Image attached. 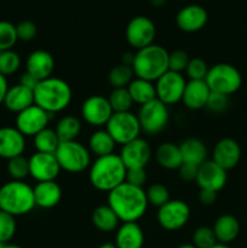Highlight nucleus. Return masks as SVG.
Returning <instances> with one entry per match:
<instances>
[{
  "label": "nucleus",
  "instance_id": "58",
  "mask_svg": "<svg viewBox=\"0 0 247 248\" xmlns=\"http://www.w3.org/2000/svg\"><path fill=\"white\" fill-rule=\"evenodd\" d=\"M0 55H1V51H0Z\"/></svg>",
  "mask_w": 247,
  "mask_h": 248
},
{
  "label": "nucleus",
  "instance_id": "42",
  "mask_svg": "<svg viewBox=\"0 0 247 248\" xmlns=\"http://www.w3.org/2000/svg\"><path fill=\"white\" fill-rule=\"evenodd\" d=\"M208 69H210V67L202 58L194 57L189 61L185 74L189 78V80H205Z\"/></svg>",
  "mask_w": 247,
  "mask_h": 248
},
{
  "label": "nucleus",
  "instance_id": "24",
  "mask_svg": "<svg viewBox=\"0 0 247 248\" xmlns=\"http://www.w3.org/2000/svg\"><path fill=\"white\" fill-rule=\"evenodd\" d=\"M34 104V91L18 84L10 86L4 99V106L12 113H21Z\"/></svg>",
  "mask_w": 247,
  "mask_h": 248
},
{
  "label": "nucleus",
  "instance_id": "15",
  "mask_svg": "<svg viewBox=\"0 0 247 248\" xmlns=\"http://www.w3.org/2000/svg\"><path fill=\"white\" fill-rule=\"evenodd\" d=\"M28 160L29 176L36 182L56 181L62 171L55 154L35 152Z\"/></svg>",
  "mask_w": 247,
  "mask_h": 248
},
{
  "label": "nucleus",
  "instance_id": "47",
  "mask_svg": "<svg viewBox=\"0 0 247 248\" xmlns=\"http://www.w3.org/2000/svg\"><path fill=\"white\" fill-rule=\"evenodd\" d=\"M177 171H178V177L183 182H195L196 176H198L199 166L183 162Z\"/></svg>",
  "mask_w": 247,
  "mask_h": 248
},
{
  "label": "nucleus",
  "instance_id": "49",
  "mask_svg": "<svg viewBox=\"0 0 247 248\" xmlns=\"http://www.w3.org/2000/svg\"><path fill=\"white\" fill-rule=\"evenodd\" d=\"M19 84L23 85V86L28 87V89L33 90L36 87V85L39 84V80L36 79V78H34L33 75L29 74L28 72H24L23 74L21 75V78H19Z\"/></svg>",
  "mask_w": 247,
  "mask_h": 248
},
{
  "label": "nucleus",
  "instance_id": "48",
  "mask_svg": "<svg viewBox=\"0 0 247 248\" xmlns=\"http://www.w3.org/2000/svg\"><path fill=\"white\" fill-rule=\"evenodd\" d=\"M218 193L208 189H200L198 194V199L203 206H212L217 201Z\"/></svg>",
  "mask_w": 247,
  "mask_h": 248
},
{
  "label": "nucleus",
  "instance_id": "40",
  "mask_svg": "<svg viewBox=\"0 0 247 248\" xmlns=\"http://www.w3.org/2000/svg\"><path fill=\"white\" fill-rule=\"evenodd\" d=\"M17 230L16 217L9 213L0 211V242L9 244L15 236Z\"/></svg>",
  "mask_w": 247,
  "mask_h": 248
},
{
  "label": "nucleus",
  "instance_id": "11",
  "mask_svg": "<svg viewBox=\"0 0 247 248\" xmlns=\"http://www.w3.org/2000/svg\"><path fill=\"white\" fill-rule=\"evenodd\" d=\"M155 84L156 98L166 104L167 107L182 102L186 80L181 73L167 70L162 77H160Z\"/></svg>",
  "mask_w": 247,
  "mask_h": 248
},
{
  "label": "nucleus",
  "instance_id": "9",
  "mask_svg": "<svg viewBox=\"0 0 247 248\" xmlns=\"http://www.w3.org/2000/svg\"><path fill=\"white\" fill-rule=\"evenodd\" d=\"M106 130L114 140L116 144L125 145L131 140L140 137L139 121L136 114L131 111L114 113L106 125Z\"/></svg>",
  "mask_w": 247,
  "mask_h": 248
},
{
  "label": "nucleus",
  "instance_id": "19",
  "mask_svg": "<svg viewBox=\"0 0 247 248\" xmlns=\"http://www.w3.org/2000/svg\"><path fill=\"white\" fill-rule=\"evenodd\" d=\"M208 21V14L200 5H186L182 7L176 16L177 27L184 33L201 31Z\"/></svg>",
  "mask_w": 247,
  "mask_h": 248
},
{
  "label": "nucleus",
  "instance_id": "16",
  "mask_svg": "<svg viewBox=\"0 0 247 248\" xmlns=\"http://www.w3.org/2000/svg\"><path fill=\"white\" fill-rule=\"evenodd\" d=\"M120 157L126 169H145L153 156L152 147L144 138H136L123 145Z\"/></svg>",
  "mask_w": 247,
  "mask_h": 248
},
{
  "label": "nucleus",
  "instance_id": "57",
  "mask_svg": "<svg viewBox=\"0 0 247 248\" xmlns=\"http://www.w3.org/2000/svg\"><path fill=\"white\" fill-rule=\"evenodd\" d=\"M5 244H1V242H0V248H2V246H4Z\"/></svg>",
  "mask_w": 247,
  "mask_h": 248
},
{
  "label": "nucleus",
  "instance_id": "31",
  "mask_svg": "<svg viewBox=\"0 0 247 248\" xmlns=\"http://www.w3.org/2000/svg\"><path fill=\"white\" fill-rule=\"evenodd\" d=\"M127 90L133 103L139 104V106H144L156 98L155 84L148 80L135 78L127 86Z\"/></svg>",
  "mask_w": 247,
  "mask_h": 248
},
{
  "label": "nucleus",
  "instance_id": "23",
  "mask_svg": "<svg viewBox=\"0 0 247 248\" xmlns=\"http://www.w3.org/2000/svg\"><path fill=\"white\" fill-rule=\"evenodd\" d=\"M33 190L35 206L44 210L56 207L62 200V188L56 181L38 182Z\"/></svg>",
  "mask_w": 247,
  "mask_h": 248
},
{
  "label": "nucleus",
  "instance_id": "1",
  "mask_svg": "<svg viewBox=\"0 0 247 248\" xmlns=\"http://www.w3.org/2000/svg\"><path fill=\"white\" fill-rule=\"evenodd\" d=\"M107 205L116 213L120 222H138L148 210L147 194L143 188L124 182L108 193Z\"/></svg>",
  "mask_w": 247,
  "mask_h": 248
},
{
  "label": "nucleus",
  "instance_id": "38",
  "mask_svg": "<svg viewBox=\"0 0 247 248\" xmlns=\"http://www.w3.org/2000/svg\"><path fill=\"white\" fill-rule=\"evenodd\" d=\"M145 194H147L148 203L157 208L161 207L167 201L171 200L169 189L164 184L160 183H154L148 186V189L145 190Z\"/></svg>",
  "mask_w": 247,
  "mask_h": 248
},
{
  "label": "nucleus",
  "instance_id": "10",
  "mask_svg": "<svg viewBox=\"0 0 247 248\" xmlns=\"http://www.w3.org/2000/svg\"><path fill=\"white\" fill-rule=\"evenodd\" d=\"M191 211L188 203L179 199H171L157 208L156 220L162 229L177 232L188 224Z\"/></svg>",
  "mask_w": 247,
  "mask_h": 248
},
{
  "label": "nucleus",
  "instance_id": "36",
  "mask_svg": "<svg viewBox=\"0 0 247 248\" xmlns=\"http://www.w3.org/2000/svg\"><path fill=\"white\" fill-rule=\"evenodd\" d=\"M6 170L12 181H24L29 176V160L23 155L7 160Z\"/></svg>",
  "mask_w": 247,
  "mask_h": 248
},
{
  "label": "nucleus",
  "instance_id": "28",
  "mask_svg": "<svg viewBox=\"0 0 247 248\" xmlns=\"http://www.w3.org/2000/svg\"><path fill=\"white\" fill-rule=\"evenodd\" d=\"M154 157L157 165L165 170H178L183 164L179 145L172 142H164L155 149Z\"/></svg>",
  "mask_w": 247,
  "mask_h": 248
},
{
  "label": "nucleus",
  "instance_id": "54",
  "mask_svg": "<svg viewBox=\"0 0 247 248\" xmlns=\"http://www.w3.org/2000/svg\"><path fill=\"white\" fill-rule=\"evenodd\" d=\"M2 248H23L21 246H18V245H12V244H5Z\"/></svg>",
  "mask_w": 247,
  "mask_h": 248
},
{
  "label": "nucleus",
  "instance_id": "46",
  "mask_svg": "<svg viewBox=\"0 0 247 248\" xmlns=\"http://www.w3.org/2000/svg\"><path fill=\"white\" fill-rule=\"evenodd\" d=\"M125 182L131 184V186L143 188V186L147 183V172H145V169H127Z\"/></svg>",
  "mask_w": 247,
  "mask_h": 248
},
{
  "label": "nucleus",
  "instance_id": "53",
  "mask_svg": "<svg viewBox=\"0 0 247 248\" xmlns=\"http://www.w3.org/2000/svg\"><path fill=\"white\" fill-rule=\"evenodd\" d=\"M97 248H118L114 244H110V242H106V244H102L101 246H98Z\"/></svg>",
  "mask_w": 247,
  "mask_h": 248
},
{
  "label": "nucleus",
  "instance_id": "13",
  "mask_svg": "<svg viewBox=\"0 0 247 248\" xmlns=\"http://www.w3.org/2000/svg\"><path fill=\"white\" fill-rule=\"evenodd\" d=\"M80 113H81V118L85 123L93 127L101 128L103 126L106 127L107 123L114 114V111L107 97L101 96V94H93V96L87 97L82 102Z\"/></svg>",
  "mask_w": 247,
  "mask_h": 248
},
{
  "label": "nucleus",
  "instance_id": "39",
  "mask_svg": "<svg viewBox=\"0 0 247 248\" xmlns=\"http://www.w3.org/2000/svg\"><path fill=\"white\" fill-rule=\"evenodd\" d=\"M17 40L16 26L9 21H0V51L12 50Z\"/></svg>",
  "mask_w": 247,
  "mask_h": 248
},
{
  "label": "nucleus",
  "instance_id": "34",
  "mask_svg": "<svg viewBox=\"0 0 247 248\" xmlns=\"http://www.w3.org/2000/svg\"><path fill=\"white\" fill-rule=\"evenodd\" d=\"M133 79H135V74H133L132 67L123 64V63L111 68L108 74V82L113 89L127 87Z\"/></svg>",
  "mask_w": 247,
  "mask_h": 248
},
{
  "label": "nucleus",
  "instance_id": "45",
  "mask_svg": "<svg viewBox=\"0 0 247 248\" xmlns=\"http://www.w3.org/2000/svg\"><path fill=\"white\" fill-rule=\"evenodd\" d=\"M16 33L18 40L31 41L38 34V27L34 22L29 21V19H24V21H21L16 26Z\"/></svg>",
  "mask_w": 247,
  "mask_h": 248
},
{
  "label": "nucleus",
  "instance_id": "7",
  "mask_svg": "<svg viewBox=\"0 0 247 248\" xmlns=\"http://www.w3.org/2000/svg\"><path fill=\"white\" fill-rule=\"evenodd\" d=\"M55 155L61 170L68 173H81L92 164L89 148L77 140L61 142Z\"/></svg>",
  "mask_w": 247,
  "mask_h": 248
},
{
  "label": "nucleus",
  "instance_id": "6",
  "mask_svg": "<svg viewBox=\"0 0 247 248\" xmlns=\"http://www.w3.org/2000/svg\"><path fill=\"white\" fill-rule=\"evenodd\" d=\"M205 81L211 92L230 97L241 87L242 77L239 69L232 64L217 63L210 67Z\"/></svg>",
  "mask_w": 247,
  "mask_h": 248
},
{
  "label": "nucleus",
  "instance_id": "14",
  "mask_svg": "<svg viewBox=\"0 0 247 248\" xmlns=\"http://www.w3.org/2000/svg\"><path fill=\"white\" fill-rule=\"evenodd\" d=\"M51 114L41 109L36 104L24 109L17 114L15 127L24 136V137H34L40 131L48 127L51 120Z\"/></svg>",
  "mask_w": 247,
  "mask_h": 248
},
{
  "label": "nucleus",
  "instance_id": "29",
  "mask_svg": "<svg viewBox=\"0 0 247 248\" xmlns=\"http://www.w3.org/2000/svg\"><path fill=\"white\" fill-rule=\"evenodd\" d=\"M91 220L94 228L102 232H116L120 227V219L108 205H101L94 208L92 211Z\"/></svg>",
  "mask_w": 247,
  "mask_h": 248
},
{
  "label": "nucleus",
  "instance_id": "8",
  "mask_svg": "<svg viewBox=\"0 0 247 248\" xmlns=\"http://www.w3.org/2000/svg\"><path fill=\"white\" fill-rule=\"evenodd\" d=\"M140 130L147 136H157L165 131L170 123L169 107L157 98L140 106L137 114Z\"/></svg>",
  "mask_w": 247,
  "mask_h": 248
},
{
  "label": "nucleus",
  "instance_id": "20",
  "mask_svg": "<svg viewBox=\"0 0 247 248\" xmlns=\"http://www.w3.org/2000/svg\"><path fill=\"white\" fill-rule=\"evenodd\" d=\"M26 137L16 127H0V157L5 160L23 155Z\"/></svg>",
  "mask_w": 247,
  "mask_h": 248
},
{
  "label": "nucleus",
  "instance_id": "30",
  "mask_svg": "<svg viewBox=\"0 0 247 248\" xmlns=\"http://www.w3.org/2000/svg\"><path fill=\"white\" fill-rule=\"evenodd\" d=\"M116 143L109 135L106 128H98L93 131L89 138V150L97 157L114 154Z\"/></svg>",
  "mask_w": 247,
  "mask_h": 248
},
{
  "label": "nucleus",
  "instance_id": "12",
  "mask_svg": "<svg viewBox=\"0 0 247 248\" xmlns=\"http://www.w3.org/2000/svg\"><path fill=\"white\" fill-rule=\"evenodd\" d=\"M125 36L128 45L138 51L154 44L156 28L149 17L136 16L126 26Z\"/></svg>",
  "mask_w": 247,
  "mask_h": 248
},
{
  "label": "nucleus",
  "instance_id": "22",
  "mask_svg": "<svg viewBox=\"0 0 247 248\" xmlns=\"http://www.w3.org/2000/svg\"><path fill=\"white\" fill-rule=\"evenodd\" d=\"M210 94L211 91L205 80H189L186 81L182 102L189 110H201L206 108Z\"/></svg>",
  "mask_w": 247,
  "mask_h": 248
},
{
  "label": "nucleus",
  "instance_id": "27",
  "mask_svg": "<svg viewBox=\"0 0 247 248\" xmlns=\"http://www.w3.org/2000/svg\"><path fill=\"white\" fill-rule=\"evenodd\" d=\"M179 149H181L183 162H185V164L200 166L208 160L207 145L205 144L203 140H199V138H186L179 144Z\"/></svg>",
  "mask_w": 247,
  "mask_h": 248
},
{
  "label": "nucleus",
  "instance_id": "41",
  "mask_svg": "<svg viewBox=\"0 0 247 248\" xmlns=\"http://www.w3.org/2000/svg\"><path fill=\"white\" fill-rule=\"evenodd\" d=\"M218 244L213 229L210 227H199L193 232V245L196 248H212Z\"/></svg>",
  "mask_w": 247,
  "mask_h": 248
},
{
  "label": "nucleus",
  "instance_id": "56",
  "mask_svg": "<svg viewBox=\"0 0 247 248\" xmlns=\"http://www.w3.org/2000/svg\"><path fill=\"white\" fill-rule=\"evenodd\" d=\"M212 248H232L229 245H224V244H216Z\"/></svg>",
  "mask_w": 247,
  "mask_h": 248
},
{
  "label": "nucleus",
  "instance_id": "17",
  "mask_svg": "<svg viewBox=\"0 0 247 248\" xmlns=\"http://www.w3.org/2000/svg\"><path fill=\"white\" fill-rule=\"evenodd\" d=\"M228 182V171L218 166L212 160H207L199 166L195 183L200 189H208L218 193Z\"/></svg>",
  "mask_w": 247,
  "mask_h": 248
},
{
  "label": "nucleus",
  "instance_id": "51",
  "mask_svg": "<svg viewBox=\"0 0 247 248\" xmlns=\"http://www.w3.org/2000/svg\"><path fill=\"white\" fill-rule=\"evenodd\" d=\"M133 58H135V53L125 52V53H123V56H121V63H123V64H126V65H130V67H132Z\"/></svg>",
  "mask_w": 247,
  "mask_h": 248
},
{
  "label": "nucleus",
  "instance_id": "35",
  "mask_svg": "<svg viewBox=\"0 0 247 248\" xmlns=\"http://www.w3.org/2000/svg\"><path fill=\"white\" fill-rule=\"evenodd\" d=\"M108 101L110 103L111 109L114 113H124V111H131L133 103L130 93H128L127 87L123 89H113L108 97Z\"/></svg>",
  "mask_w": 247,
  "mask_h": 248
},
{
  "label": "nucleus",
  "instance_id": "4",
  "mask_svg": "<svg viewBox=\"0 0 247 248\" xmlns=\"http://www.w3.org/2000/svg\"><path fill=\"white\" fill-rule=\"evenodd\" d=\"M170 52L161 45L152 44L135 53L132 69L135 78L155 82L169 70Z\"/></svg>",
  "mask_w": 247,
  "mask_h": 248
},
{
  "label": "nucleus",
  "instance_id": "50",
  "mask_svg": "<svg viewBox=\"0 0 247 248\" xmlns=\"http://www.w3.org/2000/svg\"><path fill=\"white\" fill-rule=\"evenodd\" d=\"M9 82H7L6 77L0 74V106L4 104V99L5 96H6V92L9 90Z\"/></svg>",
  "mask_w": 247,
  "mask_h": 248
},
{
  "label": "nucleus",
  "instance_id": "52",
  "mask_svg": "<svg viewBox=\"0 0 247 248\" xmlns=\"http://www.w3.org/2000/svg\"><path fill=\"white\" fill-rule=\"evenodd\" d=\"M149 1H150V5H152V6L161 7L166 4L167 0H149Z\"/></svg>",
  "mask_w": 247,
  "mask_h": 248
},
{
  "label": "nucleus",
  "instance_id": "18",
  "mask_svg": "<svg viewBox=\"0 0 247 248\" xmlns=\"http://www.w3.org/2000/svg\"><path fill=\"white\" fill-rule=\"evenodd\" d=\"M241 159V147L235 140L222 138L215 144L212 150V161L225 171L235 169Z\"/></svg>",
  "mask_w": 247,
  "mask_h": 248
},
{
  "label": "nucleus",
  "instance_id": "2",
  "mask_svg": "<svg viewBox=\"0 0 247 248\" xmlns=\"http://www.w3.org/2000/svg\"><path fill=\"white\" fill-rule=\"evenodd\" d=\"M73 98L70 85L57 77H50L39 81L34 89V104L48 114L61 113L69 107Z\"/></svg>",
  "mask_w": 247,
  "mask_h": 248
},
{
  "label": "nucleus",
  "instance_id": "26",
  "mask_svg": "<svg viewBox=\"0 0 247 248\" xmlns=\"http://www.w3.org/2000/svg\"><path fill=\"white\" fill-rule=\"evenodd\" d=\"M218 244L229 245L240 234V222L235 216L222 215L216 219L212 227Z\"/></svg>",
  "mask_w": 247,
  "mask_h": 248
},
{
  "label": "nucleus",
  "instance_id": "37",
  "mask_svg": "<svg viewBox=\"0 0 247 248\" xmlns=\"http://www.w3.org/2000/svg\"><path fill=\"white\" fill-rule=\"evenodd\" d=\"M21 68V57L14 50L1 51L0 55V74L4 77L15 74Z\"/></svg>",
  "mask_w": 247,
  "mask_h": 248
},
{
  "label": "nucleus",
  "instance_id": "32",
  "mask_svg": "<svg viewBox=\"0 0 247 248\" xmlns=\"http://www.w3.org/2000/svg\"><path fill=\"white\" fill-rule=\"evenodd\" d=\"M55 131L61 142L77 140L81 132V121L74 115H64L57 121Z\"/></svg>",
  "mask_w": 247,
  "mask_h": 248
},
{
  "label": "nucleus",
  "instance_id": "3",
  "mask_svg": "<svg viewBox=\"0 0 247 248\" xmlns=\"http://www.w3.org/2000/svg\"><path fill=\"white\" fill-rule=\"evenodd\" d=\"M125 164L119 154L97 157L90 166L89 181L96 190L108 194L123 184L126 178Z\"/></svg>",
  "mask_w": 247,
  "mask_h": 248
},
{
  "label": "nucleus",
  "instance_id": "25",
  "mask_svg": "<svg viewBox=\"0 0 247 248\" xmlns=\"http://www.w3.org/2000/svg\"><path fill=\"white\" fill-rule=\"evenodd\" d=\"M114 245L118 248H143L144 232L137 222L123 223L116 229Z\"/></svg>",
  "mask_w": 247,
  "mask_h": 248
},
{
  "label": "nucleus",
  "instance_id": "21",
  "mask_svg": "<svg viewBox=\"0 0 247 248\" xmlns=\"http://www.w3.org/2000/svg\"><path fill=\"white\" fill-rule=\"evenodd\" d=\"M55 65V58L48 51L35 50L27 57L26 72L41 81L52 77Z\"/></svg>",
  "mask_w": 247,
  "mask_h": 248
},
{
  "label": "nucleus",
  "instance_id": "43",
  "mask_svg": "<svg viewBox=\"0 0 247 248\" xmlns=\"http://www.w3.org/2000/svg\"><path fill=\"white\" fill-rule=\"evenodd\" d=\"M190 61L188 53L183 50H174L169 55V70L176 73L185 72L188 63Z\"/></svg>",
  "mask_w": 247,
  "mask_h": 248
},
{
  "label": "nucleus",
  "instance_id": "55",
  "mask_svg": "<svg viewBox=\"0 0 247 248\" xmlns=\"http://www.w3.org/2000/svg\"><path fill=\"white\" fill-rule=\"evenodd\" d=\"M178 248H196L193 244H182L179 245Z\"/></svg>",
  "mask_w": 247,
  "mask_h": 248
},
{
  "label": "nucleus",
  "instance_id": "5",
  "mask_svg": "<svg viewBox=\"0 0 247 248\" xmlns=\"http://www.w3.org/2000/svg\"><path fill=\"white\" fill-rule=\"evenodd\" d=\"M34 207V190L24 181L11 179L0 186V211L19 217L31 213Z\"/></svg>",
  "mask_w": 247,
  "mask_h": 248
},
{
  "label": "nucleus",
  "instance_id": "33",
  "mask_svg": "<svg viewBox=\"0 0 247 248\" xmlns=\"http://www.w3.org/2000/svg\"><path fill=\"white\" fill-rule=\"evenodd\" d=\"M33 144L36 152L55 154L58 145L61 144V140L53 128L46 127L45 130L40 131L38 135L34 136Z\"/></svg>",
  "mask_w": 247,
  "mask_h": 248
},
{
  "label": "nucleus",
  "instance_id": "44",
  "mask_svg": "<svg viewBox=\"0 0 247 248\" xmlns=\"http://www.w3.org/2000/svg\"><path fill=\"white\" fill-rule=\"evenodd\" d=\"M229 104H230V99L228 96L211 92L205 109H207L208 111H211V113L213 114H222L229 108Z\"/></svg>",
  "mask_w": 247,
  "mask_h": 248
}]
</instances>
